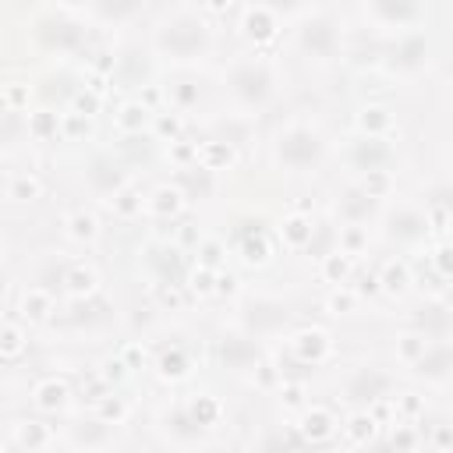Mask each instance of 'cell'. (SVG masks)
Returning a JSON list of instances; mask_svg holds the SVG:
<instances>
[{
    "instance_id": "11",
    "label": "cell",
    "mask_w": 453,
    "mask_h": 453,
    "mask_svg": "<svg viewBox=\"0 0 453 453\" xmlns=\"http://www.w3.org/2000/svg\"><path fill=\"white\" fill-rule=\"evenodd\" d=\"M216 357L230 372H251L262 361V350L248 329H223L216 340Z\"/></svg>"
},
{
    "instance_id": "39",
    "label": "cell",
    "mask_w": 453,
    "mask_h": 453,
    "mask_svg": "<svg viewBox=\"0 0 453 453\" xmlns=\"http://www.w3.org/2000/svg\"><path fill=\"white\" fill-rule=\"evenodd\" d=\"M191 414H195V418H198V421H202V425L209 428V425L216 421V403L202 396V400H195V403H191Z\"/></svg>"
},
{
    "instance_id": "8",
    "label": "cell",
    "mask_w": 453,
    "mask_h": 453,
    "mask_svg": "<svg viewBox=\"0 0 453 453\" xmlns=\"http://www.w3.org/2000/svg\"><path fill=\"white\" fill-rule=\"evenodd\" d=\"M347 163H350V170H357V173H389V166L396 163V149L389 145V138L386 134H372V131H365V134H357L350 145H347Z\"/></svg>"
},
{
    "instance_id": "15",
    "label": "cell",
    "mask_w": 453,
    "mask_h": 453,
    "mask_svg": "<svg viewBox=\"0 0 453 453\" xmlns=\"http://www.w3.org/2000/svg\"><path fill=\"white\" fill-rule=\"evenodd\" d=\"M411 329H418L425 340H446L453 333V304L449 301H428L414 311Z\"/></svg>"
},
{
    "instance_id": "12",
    "label": "cell",
    "mask_w": 453,
    "mask_h": 453,
    "mask_svg": "<svg viewBox=\"0 0 453 453\" xmlns=\"http://www.w3.org/2000/svg\"><path fill=\"white\" fill-rule=\"evenodd\" d=\"M361 4H365V14L375 25L396 28V32L418 28L421 18H425V0H361Z\"/></svg>"
},
{
    "instance_id": "29",
    "label": "cell",
    "mask_w": 453,
    "mask_h": 453,
    "mask_svg": "<svg viewBox=\"0 0 453 453\" xmlns=\"http://www.w3.org/2000/svg\"><path fill=\"white\" fill-rule=\"evenodd\" d=\"M46 442H50V435L42 425H35V421L14 425V449H42Z\"/></svg>"
},
{
    "instance_id": "38",
    "label": "cell",
    "mask_w": 453,
    "mask_h": 453,
    "mask_svg": "<svg viewBox=\"0 0 453 453\" xmlns=\"http://www.w3.org/2000/svg\"><path fill=\"white\" fill-rule=\"evenodd\" d=\"M103 439H106V428H103L99 421H92L88 428H85V425L74 428V439H71V442H74V446H96V442H103Z\"/></svg>"
},
{
    "instance_id": "33",
    "label": "cell",
    "mask_w": 453,
    "mask_h": 453,
    "mask_svg": "<svg viewBox=\"0 0 453 453\" xmlns=\"http://www.w3.org/2000/svg\"><path fill=\"white\" fill-rule=\"evenodd\" d=\"M241 251H244V262H248V265H262V262L269 258V248H265V234L244 237V241H241Z\"/></svg>"
},
{
    "instance_id": "17",
    "label": "cell",
    "mask_w": 453,
    "mask_h": 453,
    "mask_svg": "<svg viewBox=\"0 0 453 453\" xmlns=\"http://www.w3.org/2000/svg\"><path fill=\"white\" fill-rule=\"evenodd\" d=\"M39 99L46 103V106H67V103H74L78 96H81V81L71 74V71H50V74H42V81H39Z\"/></svg>"
},
{
    "instance_id": "23",
    "label": "cell",
    "mask_w": 453,
    "mask_h": 453,
    "mask_svg": "<svg viewBox=\"0 0 453 453\" xmlns=\"http://www.w3.org/2000/svg\"><path fill=\"white\" fill-rule=\"evenodd\" d=\"M57 131H60V113H57L53 106H46V110L25 117V134H32V138H39V142L57 138Z\"/></svg>"
},
{
    "instance_id": "26",
    "label": "cell",
    "mask_w": 453,
    "mask_h": 453,
    "mask_svg": "<svg viewBox=\"0 0 453 453\" xmlns=\"http://www.w3.org/2000/svg\"><path fill=\"white\" fill-rule=\"evenodd\" d=\"M67 386L64 382H57V379H46V382H39L35 386V407L39 411H60L64 403H67Z\"/></svg>"
},
{
    "instance_id": "14",
    "label": "cell",
    "mask_w": 453,
    "mask_h": 453,
    "mask_svg": "<svg viewBox=\"0 0 453 453\" xmlns=\"http://www.w3.org/2000/svg\"><path fill=\"white\" fill-rule=\"evenodd\" d=\"M414 375L418 379H428V382H442L453 375V343L449 340H428V347L411 361Z\"/></svg>"
},
{
    "instance_id": "7",
    "label": "cell",
    "mask_w": 453,
    "mask_h": 453,
    "mask_svg": "<svg viewBox=\"0 0 453 453\" xmlns=\"http://www.w3.org/2000/svg\"><path fill=\"white\" fill-rule=\"evenodd\" d=\"M432 57V42L421 28H407V32H396V39L382 50V67L393 71V74H418L425 71Z\"/></svg>"
},
{
    "instance_id": "24",
    "label": "cell",
    "mask_w": 453,
    "mask_h": 453,
    "mask_svg": "<svg viewBox=\"0 0 453 453\" xmlns=\"http://www.w3.org/2000/svg\"><path fill=\"white\" fill-rule=\"evenodd\" d=\"M336 244H340V234H336L329 223H315V226H311V237H308V244H304V251H308L311 258H326V255L336 251Z\"/></svg>"
},
{
    "instance_id": "41",
    "label": "cell",
    "mask_w": 453,
    "mask_h": 453,
    "mask_svg": "<svg viewBox=\"0 0 453 453\" xmlns=\"http://www.w3.org/2000/svg\"><path fill=\"white\" fill-rule=\"evenodd\" d=\"M195 99H198V88L191 81H180V88H173V103L177 106H191Z\"/></svg>"
},
{
    "instance_id": "22",
    "label": "cell",
    "mask_w": 453,
    "mask_h": 453,
    "mask_svg": "<svg viewBox=\"0 0 453 453\" xmlns=\"http://www.w3.org/2000/svg\"><path fill=\"white\" fill-rule=\"evenodd\" d=\"M96 283H99V276H96L92 265H71V269H64V290H67L71 297H88V294H96Z\"/></svg>"
},
{
    "instance_id": "30",
    "label": "cell",
    "mask_w": 453,
    "mask_h": 453,
    "mask_svg": "<svg viewBox=\"0 0 453 453\" xmlns=\"http://www.w3.org/2000/svg\"><path fill=\"white\" fill-rule=\"evenodd\" d=\"M329 432H333V418H329L326 411H308V414H304V425H301L304 442H319V439H326Z\"/></svg>"
},
{
    "instance_id": "37",
    "label": "cell",
    "mask_w": 453,
    "mask_h": 453,
    "mask_svg": "<svg viewBox=\"0 0 453 453\" xmlns=\"http://www.w3.org/2000/svg\"><path fill=\"white\" fill-rule=\"evenodd\" d=\"M262 11H269V14H276V18H290V14H301V7H304V0H255Z\"/></svg>"
},
{
    "instance_id": "10",
    "label": "cell",
    "mask_w": 453,
    "mask_h": 453,
    "mask_svg": "<svg viewBox=\"0 0 453 453\" xmlns=\"http://www.w3.org/2000/svg\"><path fill=\"white\" fill-rule=\"evenodd\" d=\"M241 322L251 336H269V333H280L287 322H290V308L280 301V297H269V294H251L244 297L241 304Z\"/></svg>"
},
{
    "instance_id": "36",
    "label": "cell",
    "mask_w": 453,
    "mask_h": 453,
    "mask_svg": "<svg viewBox=\"0 0 453 453\" xmlns=\"http://www.w3.org/2000/svg\"><path fill=\"white\" fill-rule=\"evenodd\" d=\"M21 347H25V340H21L18 322H7V326H4V361H18Z\"/></svg>"
},
{
    "instance_id": "19",
    "label": "cell",
    "mask_w": 453,
    "mask_h": 453,
    "mask_svg": "<svg viewBox=\"0 0 453 453\" xmlns=\"http://www.w3.org/2000/svg\"><path fill=\"white\" fill-rule=\"evenodd\" d=\"M163 432L173 439V442H202V432H205V425L191 414V407H170L166 414H163Z\"/></svg>"
},
{
    "instance_id": "42",
    "label": "cell",
    "mask_w": 453,
    "mask_h": 453,
    "mask_svg": "<svg viewBox=\"0 0 453 453\" xmlns=\"http://www.w3.org/2000/svg\"><path fill=\"white\" fill-rule=\"evenodd\" d=\"M159 368H163V375H184L188 368H184V357L180 354H163V361H159Z\"/></svg>"
},
{
    "instance_id": "9",
    "label": "cell",
    "mask_w": 453,
    "mask_h": 453,
    "mask_svg": "<svg viewBox=\"0 0 453 453\" xmlns=\"http://www.w3.org/2000/svg\"><path fill=\"white\" fill-rule=\"evenodd\" d=\"M432 234V219L425 209L418 205H393L386 216H382V237L393 241V244H421L425 237Z\"/></svg>"
},
{
    "instance_id": "13",
    "label": "cell",
    "mask_w": 453,
    "mask_h": 453,
    "mask_svg": "<svg viewBox=\"0 0 453 453\" xmlns=\"http://www.w3.org/2000/svg\"><path fill=\"white\" fill-rule=\"evenodd\" d=\"M85 188L92 195H99V198H113L117 191L127 188V173H124V166L113 156L99 152V156H92L85 163Z\"/></svg>"
},
{
    "instance_id": "4",
    "label": "cell",
    "mask_w": 453,
    "mask_h": 453,
    "mask_svg": "<svg viewBox=\"0 0 453 453\" xmlns=\"http://www.w3.org/2000/svg\"><path fill=\"white\" fill-rule=\"evenodd\" d=\"M32 39L39 50L57 57H78L88 46V25L74 18V11H46L32 21Z\"/></svg>"
},
{
    "instance_id": "27",
    "label": "cell",
    "mask_w": 453,
    "mask_h": 453,
    "mask_svg": "<svg viewBox=\"0 0 453 453\" xmlns=\"http://www.w3.org/2000/svg\"><path fill=\"white\" fill-rule=\"evenodd\" d=\"M273 18H276V14H269V11H262V7L255 4V7L244 14V21H241V25H244V35L255 39V42H265V39L273 35Z\"/></svg>"
},
{
    "instance_id": "6",
    "label": "cell",
    "mask_w": 453,
    "mask_h": 453,
    "mask_svg": "<svg viewBox=\"0 0 453 453\" xmlns=\"http://www.w3.org/2000/svg\"><path fill=\"white\" fill-rule=\"evenodd\" d=\"M393 375L379 365H357L347 372L343 379V403L354 407V411H368L375 403H382L389 393H393Z\"/></svg>"
},
{
    "instance_id": "5",
    "label": "cell",
    "mask_w": 453,
    "mask_h": 453,
    "mask_svg": "<svg viewBox=\"0 0 453 453\" xmlns=\"http://www.w3.org/2000/svg\"><path fill=\"white\" fill-rule=\"evenodd\" d=\"M294 46L308 60H319V64L336 60L340 50H343V28H340V21L333 14H322V11L304 14L294 25Z\"/></svg>"
},
{
    "instance_id": "43",
    "label": "cell",
    "mask_w": 453,
    "mask_h": 453,
    "mask_svg": "<svg viewBox=\"0 0 453 453\" xmlns=\"http://www.w3.org/2000/svg\"><path fill=\"white\" fill-rule=\"evenodd\" d=\"M53 7H60V11H85L92 0H50Z\"/></svg>"
},
{
    "instance_id": "2",
    "label": "cell",
    "mask_w": 453,
    "mask_h": 453,
    "mask_svg": "<svg viewBox=\"0 0 453 453\" xmlns=\"http://www.w3.org/2000/svg\"><path fill=\"white\" fill-rule=\"evenodd\" d=\"M269 156H273V166L283 170V173H311V170H319L326 163L329 142L315 124L290 120L287 127L276 131Z\"/></svg>"
},
{
    "instance_id": "21",
    "label": "cell",
    "mask_w": 453,
    "mask_h": 453,
    "mask_svg": "<svg viewBox=\"0 0 453 453\" xmlns=\"http://www.w3.org/2000/svg\"><path fill=\"white\" fill-rule=\"evenodd\" d=\"M177 188L184 198H209L212 195V166H188L177 177Z\"/></svg>"
},
{
    "instance_id": "25",
    "label": "cell",
    "mask_w": 453,
    "mask_h": 453,
    "mask_svg": "<svg viewBox=\"0 0 453 453\" xmlns=\"http://www.w3.org/2000/svg\"><path fill=\"white\" fill-rule=\"evenodd\" d=\"M35 198H39V180L32 173H11L7 177V202L25 205V202H35Z\"/></svg>"
},
{
    "instance_id": "32",
    "label": "cell",
    "mask_w": 453,
    "mask_h": 453,
    "mask_svg": "<svg viewBox=\"0 0 453 453\" xmlns=\"http://www.w3.org/2000/svg\"><path fill=\"white\" fill-rule=\"evenodd\" d=\"M117 124L127 131V134H138L145 124H149V110L142 106V103H127L124 110H120V117H117Z\"/></svg>"
},
{
    "instance_id": "40",
    "label": "cell",
    "mask_w": 453,
    "mask_h": 453,
    "mask_svg": "<svg viewBox=\"0 0 453 453\" xmlns=\"http://www.w3.org/2000/svg\"><path fill=\"white\" fill-rule=\"evenodd\" d=\"M386 110H379V106H368V110H361V127L365 131H372V134H382V131H375V124H386V117H382Z\"/></svg>"
},
{
    "instance_id": "16",
    "label": "cell",
    "mask_w": 453,
    "mask_h": 453,
    "mask_svg": "<svg viewBox=\"0 0 453 453\" xmlns=\"http://www.w3.org/2000/svg\"><path fill=\"white\" fill-rule=\"evenodd\" d=\"M336 216H340L343 223H357V226H365L368 219L379 216V195H372L365 184L347 188V191L340 195V202H336Z\"/></svg>"
},
{
    "instance_id": "34",
    "label": "cell",
    "mask_w": 453,
    "mask_h": 453,
    "mask_svg": "<svg viewBox=\"0 0 453 453\" xmlns=\"http://www.w3.org/2000/svg\"><path fill=\"white\" fill-rule=\"evenodd\" d=\"M379 283H382V290H386V294H403V290H407V283H411L407 265H396V262H393V265L382 273V280H379Z\"/></svg>"
},
{
    "instance_id": "31",
    "label": "cell",
    "mask_w": 453,
    "mask_h": 453,
    "mask_svg": "<svg viewBox=\"0 0 453 453\" xmlns=\"http://www.w3.org/2000/svg\"><path fill=\"white\" fill-rule=\"evenodd\" d=\"M180 202H184V191H180V188H159V191L152 195L149 209H152L156 216H173V212L180 209Z\"/></svg>"
},
{
    "instance_id": "18",
    "label": "cell",
    "mask_w": 453,
    "mask_h": 453,
    "mask_svg": "<svg viewBox=\"0 0 453 453\" xmlns=\"http://www.w3.org/2000/svg\"><path fill=\"white\" fill-rule=\"evenodd\" d=\"M149 269H152L156 280L166 283V287H180L184 276H188L184 255H180L177 248H170V244H156V248L149 251Z\"/></svg>"
},
{
    "instance_id": "44",
    "label": "cell",
    "mask_w": 453,
    "mask_h": 453,
    "mask_svg": "<svg viewBox=\"0 0 453 453\" xmlns=\"http://www.w3.org/2000/svg\"><path fill=\"white\" fill-rule=\"evenodd\" d=\"M418 439L411 432H393V446H414Z\"/></svg>"
},
{
    "instance_id": "3",
    "label": "cell",
    "mask_w": 453,
    "mask_h": 453,
    "mask_svg": "<svg viewBox=\"0 0 453 453\" xmlns=\"http://www.w3.org/2000/svg\"><path fill=\"white\" fill-rule=\"evenodd\" d=\"M223 85L241 113H262L276 99V67L265 57H241L226 67Z\"/></svg>"
},
{
    "instance_id": "20",
    "label": "cell",
    "mask_w": 453,
    "mask_h": 453,
    "mask_svg": "<svg viewBox=\"0 0 453 453\" xmlns=\"http://www.w3.org/2000/svg\"><path fill=\"white\" fill-rule=\"evenodd\" d=\"M142 7H145V0H92L88 14L99 25H127L142 14Z\"/></svg>"
},
{
    "instance_id": "28",
    "label": "cell",
    "mask_w": 453,
    "mask_h": 453,
    "mask_svg": "<svg viewBox=\"0 0 453 453\" xmlns=\"http://www.w3.org/2000/svg\"><path fill=\"white\" fill-rule=\"evenodd\" d=\"M67 237L78 241V244H92V241L99 237L96 216H92V212H74V216L67 219Z\"/></svg>"
},
{
    "instance_id": "35",
    "label": "cell",
    "mask_w": 453,
    "mask_h": 453,
    "mask_svg": "<svg viewBox=\"0 0 453 453\" xmlns=\"http://www.w3.org/2000/svg\"><path fill=\"white\" fill-rule=\"evenodd\" d=\"M311 226H315V223H311L308 216H290V219H287V241L304 248L308 237H311Z\"/></svg>"
},
{
    "instance_id": "1",
    "label": "cell",
    "mask_w": 453,
    "mask_h": 453,
    "mask_svg": "<svg viewBox=\"0 0 453 453\" xmlns=\"http://www.w3.org/2000/svg\"><path fill=\"white\" fill-rule=\"evenodd\" d=\"M216 46L209 21L198 11H170L152 25V53L170 64H202Z\"/></svg>"
}]
</instances>
